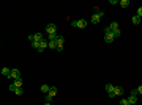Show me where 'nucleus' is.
Listing matches in <instances>:
<instances>
[{
	"label": "nucleus",
	"mask_w": 142,
	"mask_h": 105,
	"mask_svg": "<svg viewBox=\"0 0 142 105\" xmlns=\"http://www.w3.org/2000/svg\"><path fill=\"white\" fill-rule=\"evenodd\" d=\"M104 39H106V43H114V39H115V35L111 31L109 27L104 28Z\"/></svg>",
	"instance_id": "2"
},
{
	"label": "nucleus",
	"mask_w": 142,
	"mask_h": 105,
	"mask_svg": "<svg viewBox=\"0 0 142 105\" xmlns=\"http://www.w3.org/2000/svg\"><path fill=\"white\" fill-rule=\"evenodd\" d=\"M120 105H130V102H128V99H122V100H120Z\"/></svg>",
	"instance_id": "23"
},
{
	"label": "nucleus",
	"mask_w": 142,
	"mask_h": 105,
	"mask_svg": "<svg viewBox=\"0 0 142 105\" xmlns=\"http://www.w3.org/2000/svg\"><path fill=\"white\" fill-rule=\"evenodd\" d=\"M96 10V13L92 16V24H100V20H101V17L104 16V11H101V10H98V8H95Z\"/></svg>",
	"instance_id": "1"
},
{
	"label": "nucleus",
	"mask_w": 142,
	"mask_h": 105,
	"mask_svg": "<svg viewBox=\"0 0 142 105\" xmlns=\"http://www.w3.org/2000/svg\"><path fill=\"white\" fill-rule=\"evenodd\" d=\"M114 85H112V83H107V85H106V91H107V93H112V91H114Z\"/></svg>",
	"instance_id": "17"
},
{
	"label": "nucleus",
	"mask_w": 142,
	"mask_h": 105,
	"mask_svg": "<svg viewBox=\"0 0 142 105\" xmlns=\"http://www.w3.org/2000/svg\"><path fill=\"white\" fill-rule=\"evenodd\" d=\"M137 16H139V17H142V6L141 8H137V13H136Z\"/></svg>",
	"instance_id": "24"
},
{
	"label": "nucleus",
	"mask_w": 142,
	"mask_h": 105,
	"mask_svg": "<svg viewBox=\"0 0 142 105\" xmlns=\"http://www.w3.org/2000/svg\"><path fill=\"white\" fill-rule=\"evenodd\" d=\"M136 90H137V94H142V85H141V86H137Z\"/></svg>",
	"instance_id": "25"
},
{
	"label": "nucleus",
	"mask_w": 142,
	"mask_h": 105,
	"mask_svg": "<svg viewBox=\"0 0 142 105\" xmlns=\"http://www.w3.org/2000/svg\"><path fill=\"white\" fill-rule=\"evenodd\" d=\"M41 41H43V39H41ZM41 41H35V43H32V47L38 50V49H40V44H41Z\"/></svg>",
	"instance_id": "21"
},
{
	"label": "nucleus",
	"mask_w": 142,
	"mask_h": 105,
	"mask_svg": "<svg viewBox=\"0 0 142 105\" xmlns=\"http://www.w3.org/2000/svg\"><path fill=\"white\" fill-rule=\"evenodd\" d=\"M49 49H55V50H57V41H49Z\"/></svg>",
	"instance_id": "18"
},
{
	"label": "nucleus",
	"mask_w": 142,
	"mask_h": 105,
	"mask_svg": "<svg viewBox=\"0 0 142 105\" xmlns=\"http://www.w3.org/2000/svg\"><path fill=\"white\" fill-rule=\"evenodd\" d=\"M44 105H51V102H46V104H44Z\"/></svg>",
	"instance_id": "27"
},
{
	"label": "nucleus",
	"mask_w": 142,
	"mask_h": 105,
	"mask_svg": "<svg viewBox=\"0 0 142 105\" xmlns=\"http://www.w3.org/2000/svg\"><path fill=\"white\" fill-rule=\"evenodd\" d=\"M8 90L13 91V93H16V96H22V94H24V90H22V88H18V86H14V85H10V86H8Z\"/></svg>",
	"instance_id": "7"
},
{
	"label": "nucleus",
	"mask_w": 142,
	"mask_h": 105,
	"mask_svg": "<svg viewBox=\"0 0 142 105\" xmlns=\"http://www.w3.org/2000/svg\"><path fill=\"white\" fill-rule=\"evenodd\" d=\"M118 5L122 8H128L130 6V2H128V0H122V2H118Z\"/></svg>",
	"instance_id": "16"
},
{
	"label": "nucleus",
	"mask_w": 142,
	"mask_h": 105,
	"mask_svg": "<svg viewBox=\"0 0 142 105\" xmlns=\"http://www.w3.org/2000/svg\"><path fill=\"white\" fill-rule=\"evenodd\" d=\"M41 39H44L41 33H35V35H30V36H28V41H30V43H35V41H41Z\"/></svg>",
	"instance_id": "8"
},
{
	"label": "nucleus",
	"mask_w": 142,
	"mask_h": 105,
	"mask_svg": "<svg viewBox=\"0 0 142 105\" xmlns=\"http://www.w3.org/2000/svg\"><path fill=\"white\" fill-rule=\"evenodd\" d=\"M57 39H58V36L55 35V33L54 35H47V41H57Z\"/></svg>",
	"instance_id": "20"
},
{
	"label": "nucleus",
	"mask_w": 142,
	"mask_h": 105,
	"mask_svg": "<svg viewBox=\"0 0 142 105\" xmlns=\"http://www.w3.org/2000/svg\"><path fill=\"white\" fill-rule=\"evenodd\" d=\"M126 99H128V102H130V105H134L137 102V96H131L130 94V97H126Z\"/></svg>",
	"instance_id": "12"
},
{
	"label": "nucleus",
	"mask_w": 142,
	"mask_h": 105,
	"mask_svg": "<svg viewBox=\"0 0 142 105\" xmlns=\"http://www.w3.org/2000/svg\"><path fill=\"white\" fill-rule=\"evenodd\" d=\"M131 22L134 24V25H139V24H141V17H139L137 14H134V16H133V19H131Z\"/></svg>",
	"instance_id": "13"
},
{
	"label": "nucleus",
	"mask_w": 142,
	"mask_h": 105,
	"mask_svg": "<svg viewBox=\"0 0 142 105\" xmlns=\"http://www.w3.org/2000/svg\"><path fill=\"white\" fill-rule=\"evenodd\" d=\"M51 86L49 85H41V93H49Z\"/></svg>",
	"instance_id": "19"
},
{
	"label": "nucleus",
	"mask_w": 142,
	"mask_h": 105,
	"mask_svg": "<svg viewBox=\"0 0 142 105\" xmlns=\"http://www.w3.org/2000/svg\"><path fill=\"white\" fill-rule=\"evenodd\" d=\"M55 94H57V88H55V86H51L49 93L46 94V102H51V100H52V97H54Z\"/></svg>",
	"instance_id": "6"
},
{
	"label": "nucleus",
	"mask_w": 142,
	"mask_h": 105,
	"mask_svg": "<svg viewBox=\"0 0 142 105\" xmlns=\"http://www.w3.org/2000/svg\"><path fill=\"white\" fill-rule=\"evenodd\" d=\"M109 28H111V31L115 35V38H118L120 35H122V33H120V30H118V24H117V22H111Z\"/></svg>",
	"instance_id": "4"
},
{
	"label": "nucleus",
	"mask_w": 142,
	"mask_h": 105,
	"mask_svg": "<svg viewBox=\"0 0 142 105\" xmlns=\"http://www.w3.org/2000/svg\"><path fill=\"white\" fill-rule=\"evenodd\" d=\"M130 94H131V96H137V90H133Z\"/></svg>",
	"instance_id": "26"
},
{
	"label": "nucleus",
	"mask_w": 142,
	"mask_h": 105,
	"mask_svg": "<svg viewBox=\"0 0 142 105\" xmlns=\"http://www.w3.org/2000/svg\"><path fill=\"white\" fill-rule=\"evenodd\" d=\"M2 75H5V77H10V75H11V69L3 68V69H2Z\"/></svg>",
	"instance_id": "14"
},
{
	"label": "nucleus",
	"mask_w": 142,
	"mask_h": 105,
	"mask_svg": "<svg viewBox=\"0 0 142 105\" xmlns=\"http://www.w3.org/2000/svg\"><path fill=\"white\" fill-rule=\"evenodd\" d=\"M13 85L18 86V88H22V80H21V78H19V80H14V83H13Z\"/></svg>",
	"instance_id": "22"
},
{
	"label": "nucleus",
	"mask_w": 142,
	"mask_h": 105,
	"mask_svg": "<svg viewBox=\"0 0 142 105\" xmlns=\"http://www.w3.org/2000/svg\"><path fill=\"white\" fill-rule=\"evenodd\" d=\"M46 47H49V41H44V39H43L41 44H40V49H38V52H43Z\"/></svg>",
	"instance_id": "11"
},
{
	"label": "nucleus",
	"mask_w": 142,
	"mask_h": 105,
	"mask_svg": "<svg viewBox=\"0 0 142 105\" xmlns=\"http://www.w3.org/2000/svg\"><path fill=\"white\" fill-rule=\"evenodd\" d=\"M10 78H13V80H19L21 78V72L18 69H11V75H10Z\"/></svg>",
	"instance_id": "10"
},
{
	"label": "nucleus",
	"mask_w": 142,
	"mask_h": 105,
	"mask_svg": "<svg viewBox=\"0 0 142 105\" xmlns=\"http://www.w3.org/2000/svg\"><path fill=\"white\" fill-rule=\"evenodd\" d=\"M123 93H125V90H123V88L115 86L112 93H109V97H115V96H123Z\"/></svg>",
	"instance_id": "5"
},
{
	"label": "nucleus",
	"mask_w": 142,
	"mask_h": 105,
	"mask_svg": "<svg viewBox=\"0 0 142 105\" xmlns=\"http://www.w3.org/2000/svg\"><path fill=\"white\" fill-rule=\"evenodd\" d=\"M73 27H77V28H85L88 25V20L87 19H79V20H74V22H71Z\"/></svg>",
	"instance_id": "3"
},
{
	"label": "nucleus",
	"mask_w": 142,
	"mask_h": 105,
	"mask_svg": "<svg viewBox=\"0 0 142 105\" xmlns=\"http://www.w3.org/2000/svg\"><path fill=\"white\" fill-rule=\"evenodd\" d=\"M63 43H65V38H63V36H58V39H57V47H63Z\"/></svg>",
	"instance_id": "15"
},
{
	"label": "nucleus",
	"mask_w": 142,
	"mask_h": 105,
	"mask_svg": "<svg viewBox=\"0 0 142 105\" xmlns=\"http://www.w3.org/2000/svg\"><path fill=\"white\" fill-rule=\"evenodd\" d=\"M46 33H47V35H54V33H57V27H55L54 24L46 25Z\"/></svg>",
	"instance_id": "9"
}]
</instances>
